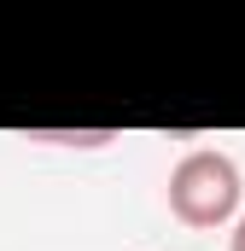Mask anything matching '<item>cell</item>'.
<instances>
[{
  "label": "cell",
  "mask_w": 245,
  "mask_h": 251,
  "mask_svg": "<svg viewBox=\"0 0 245 251\" xmlns=\"http://www.w3.org/2000/svg\"><path fill=\"white\" fill-rule=\"evenodd\" d=\"M24 140H41V146H111L122 134L117 128H29Z\"/></svg>",
  "instance_id": "7a4b0ae2"
},
{
  "label": "cell",
  "mask_w": 245,
  "mask_h": 251,
  "mask_svg": "<svg viewBox=\"0 0 245 251\" xmlns=\"http://www.w3.org/2000/svg\"><path fill=\"white\" fill-rule=\"evenodd\" d=\"M164 199H170V216L187 228H228L245 210V176L222 146H193L170 170Z\"/></svg>",
  "instance_id": "6da1fadb"
},
{
  "label": "cell",
  "mask_w": 245,
  "mask_h": 251,
  "mask_svg": "<svg viewBox=\"0 0 245 251\" xmlns=\"http://www.w3.org/2000/svg\"><path fill=\"white\" fill-rule=\"evenodd\" d=\"M228 251H245V210L228 222Z\"/></svg>",
  "instance_id": "3957f363"
}]
</instances>
